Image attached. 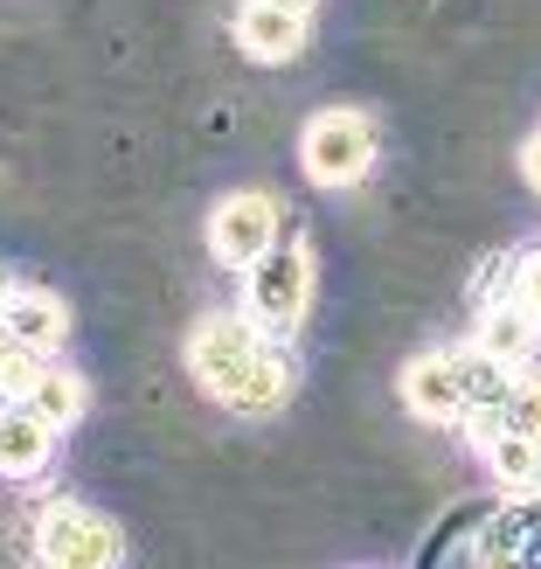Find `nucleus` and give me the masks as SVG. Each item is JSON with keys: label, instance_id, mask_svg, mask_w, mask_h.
Returning <instances> with one entry per match:
<instances>
[{"label": "nucleus", "instance_id": "nucleus-5", "mask_svg": "<svg viewBox=\"0 0 541 569\" xmlns=\"http://www.w3.org/2000/svg\"><path fill=\"white\" fill-rule=\"evenodd\" d=\"M278 237H284V209L264 188H237L230 202H216V216H209V250H216L222 271H250Z\"/></svg>", "mask_w": 541, "mask_h": 569}, {"label": "nucleus", "instance_id": "nucleus-3", "mask_svg": "<svg viewBox=\"0 0 541 569\" xmlns=\"http://www.w3.org/2000/svg\"><path fill=\"white\" fill-rule=\"evenodd\" d=\"M299 167H305L312 188H354L375 167V119L354 104L312 111L305 132H299Z\"/></svg>", "mask_w": 541, "mask_h": 569}, {"label": "nucleus", "instance_id": "nucleus-6", "mask_svg": "<svg viewBox=\"0 0 541 569\" xmlns=\"http://www.w3.org/2000/svg\"><path fill=\"white\" fill-rule=\"evenodd\" d=\"M395 396L417 423H465V382H459V361L451 355H410L403 376H395Z\"/></svg>", "mask_w": 541, "mask_h": 569}, {"label": "nucleus", "instance_id": "nucleus-1", "mask_svg": "<svg viewBox=\"0 0 541 569\" xmlns=\"http://www.w3.org/2000/svg\"><path fill=\"white\" fill-rule=\"evenodd\" d=\"M188 376L209 403L237 410V417H271L292 396V361H284L278 333H264L250 312H216L194 320L188 333Z\"/></svg>", "mask_w": 541, "mask_h": 569}, {"label": "nucleus", "instance_id": "nucleus-2", "mask_svg": "<svg viewBox=\"0 0 541 569\" xmlns=\"http://www.w3.org/2000/svg\"><path fill=\"white\" fill-rule=\"evenodd\" d=\"M305 306H312V243L305 237H278L264 258L243 271V312L264 333L284 340V333H299Z\"/></svg>", "mask_w": 541, "mask_h": 569}, {"label": "nucleus", "instance_id": "nucleus-8", "mask_svg": "<svg viewBox=\"0 0 541 569\" xmlns=\"http://www.w3.org/2000/svg\"><path fill=\"white\" fill-rule=\"evenodd\" d=\"M305 21L312 14H292V8H278V0H243L237 8V49L250 63H292L305 49Z\"/></svg>", "mask_w": 541, "mask_h": 569}, {"label": "nucleus", "instance_id": "nucleus-13", "mask_svg": "<svg viewBox=\"0 0 541 569\" xmlns=\"http://www.w3.org/2000/svg\"><path fill=\"white\" fill-rule=\"evenodd\" d=\"M83 403H91V389H83V376H77V368H63V361H42L36 389H28V410H36L42 423H56V431H70V423L83 417Z\"/></svg>", "mask_w": 541, "mask_h": 569}, {"label": "nucleus", "instance_id": "nucleus-9", "mask_svg": "<svg viewBox=\"0 0 541 569\" xmlns=\"http://www.w3.org/2000/svg\"><path fill=\"white\" fill-rule=\"evenodd\" d=\"M472 340H479V348H487L493 361L528 368V361H534V348H541V320H534V306H528L521 292H507V299H493V306H479Z\"/></svg>", "mask_w": 541, "mask_h": 569}, {"label": "nucleus", "instance_id": "nucleus-4", "mask_svg": "<svg viewBox=\"0 0 541 569\" xmlns=\"http://www.w3.org/2000/svg\"><path fill=\"white\" fill-rule=\"evenodd\" d=\"M126 542L119 521L98 515L83 500H56L49 515H36V562L42 569H119Z\"/></svg>", "mask_w": 541, "mask_h": 569}, {"label": "nucleus", "instance_id": "nucleus-10", "mask_svg": "<svg viewBox=\"0 0 541 569\" xmlns=\"http://www.w3.org/2000/svg\"><path fill=\"white\" fill-rule=\"evenodd\" d=\"M56 423H42L28 403H0V479H36L49 472V451H56Z\"/></svg>", "mask_w": 541, "mask_h": 569}, {"label": "nucleus", "instance_id": "nucleus-11", "mask_svg": "<svg viewBox=\"0 0 541 569\" xmlns=\"http://www.w3.org/2000/svg\"><path fill=\"white\" fill-rule=\"evenodd\" d=\"M479 562L487 569H541V507H534V493H521V507H507L487 528Z\"/></svg>", "mask_w": 541, "mask_h": 569}, {"label": "nucleus", "instance_id": "nucleus-7", "mask_svg": "<svg viewBox=\"0 0 541 569\" xmlns=\"http://www.w3.org/2000/svg\"><path fill=\"white\" fill-rule=\"evenodd\" d=\"M0 333L21 340V348H36V355H63L70 306L56 299L49 284H8V299H0Z\"/></svg>", "mask_w": 541, "mask_h": 569}, {"label": "nucleus", "instance_id": "nucleus-16", "mask_svg": "<svg viewBox=\"0 0 541 569\" xmlns=\"http://www.w3.org/2000/svg\"><path fill=\"white\" fill-rule=\"evenodd\" d=\"M514 292H521V299L534 306V320H541V243H534V250H528V258L514 264Z\"/></svg>", "mask_w": 541, "mask_h": 569}, {"label": "nucleus", "instance_id": "nucleus-18", "mask_svg": "<svg viewBox=\"0 0 541 569\" xmlns=\"http://www.w3.org/2000/svg\"><path fill=\"white\" fill-rule=\"evenodd\" d=\"M278 8H292V14H312V8H320V0H278Z\"/></svg>", "mask_w": 541, "mask_h": 569}, {"label": "nucleus", "instance_id": "nucleus-14", "mask_svg": "<svg viewBox=\"0 0 541 569\" xmlns=\"http://www.w3.org/2000/svg\"><path fill=\"white\" fill-rule=\"evenodd\" d=\"M500 417L514 423V431L541 438V368H534V361L514 368V382H507V396H500Z\"/></svg>", "mask_w": 541, "mask_h": 569}, {"label": "nucleus", "instance_id": "nucleus-15", "mask_svg": "<svg viewBox=\"0 0 541 569\" xmlns=\"http://www.w3.org/2000/svg\"><path fill=\"white\" fill-rule=\"evenodd\" d=\"M42 361H49V355H36V348H21V340L0 333V403H28V389H36V376H42Z\"/></svg>", "mask_w": 541, "mask_h": 569}, {"label": "nucleus", "instance_id": "nucleus-17", "mask_svg": "<svg viewBox=\"0 0 541 569\" xmlns=\"http://www.w3.org/2000/svg\"><path fill=\"white\" fill-rule=\"evenodd\" d=\"M521 181H528V188L541 194V132L528 139V147H521Z\"/></svg>", "mask_w": 541, "mask_h": 569}, {"label": "nucleus", "instance_id": "nucleus-12", "mask_svg": "<svg viewBox=\"0 0 541 569\" xmlns=\"http://www.w3.org/2000/svg\"><path fill=\"white\" fill-rule=\"evenodd\" d=\"M479 459H487V472H493V487H507V493H541V438H528V431H514V423H500V431L479 445Z\"/></svg>", "mask_w": 541, "mask_h": 569}]
</instances>
